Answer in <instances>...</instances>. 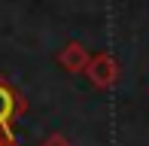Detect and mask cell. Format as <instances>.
<instances>
[{
	"label": "cell",
	"mask_w": 149,
	"mask_h": 146,
	"mask_svg": "<svg viewBox=\"0 0 149 146\" xmlns=\"http://www.w3.org/2000/svg\"><path fill=\"white\" fill-rule=\"evenodd\" d=\"M24 113H28L24 95L0 73V146H18L12 128H15V122L24 116Z\"/></svg>",
	"instance_id": "cell-1"
},
{
	"label": "cell",
	"mask_w": 149,
	"mask_h": 146,
	"mask_svg": "<svg viewBox=\"0 0 149 146\" xmlns=\"http://www.w3.org/2000/svg\"><path fill=\"white\" fill-rule=\"evenodd\" d=\"M85 76L97 91H107L119 82V61L110 55V52H97V55H88V64H85Z\"/></svg>",
	"instance_id": "cell-2"
},
{
	"label": "cell",
	"mask_w": 149,
	"mask_h": 146,
	"mask_svg": "<svg viewBox=\"0 0 149 146\" xmlns=\"http://www.w3.org/2000/svg\"><path fill=\"white\" fill-rule=\"evenodd\" d=\"M88 55H91V52L85 49L79 40H70V43L61 46V52H58V64H61V70H67V73H73V76H76V73L85 70Z\"/></svg>",
	"instance_id": "cell-3"
},
{
	"label": "cell",
	"mask_w": 149,
	"mask_h": 146,
	"mask_svg": "<svg viewBox=\"0 0 149 146\" xmlns=\"http://www.w3.org/2000/svg\"><path fill=\"white\" fill-rule=\"evenodd\" d=\"M40 146H73V143L67 140L64 134H49V137H46V140L40 143Z\"/></svg>",
	"instance_id": "cell-4"
}]
</instances>
